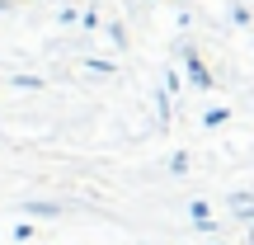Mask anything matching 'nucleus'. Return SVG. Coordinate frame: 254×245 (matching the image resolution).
<instances>
[{"label":"nucleus","instance_id":"nucleus-2","mask_svg":"<svg viewBox=\"0 0 254 245\" xmlns=\"http://www.w3.org/2000/svg\"><path fill=\"white\" fill-rule=\"evenodd\" d=\"M250 245H254V231H250Z\"/></svg>","mask_w":254,"mask_h":245},{"label":"nucleus","instance_id":"nucleus-1","mask_svg":"<svg viewBox=\"0 0 254 245\" xmlns=\"http://www.w3.org/2000/svg\"><path fill=\"white\" fill-rule=\"evenodd\" d=\"M231 208H236L240 217H254V198H245V193H236V198H231Z\"/></svg>","mask_w":254,"mask_h":245}]
</instances>
